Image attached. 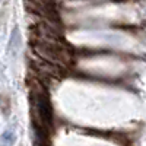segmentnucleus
Wrapping results in <instances>:
<instances>
[{
	"label": "nucleus",
	"mask_w": 146,
	"mask_h": 146,
	"mask_svg": "<svg viewBox=\"0 0 146 146\" xmlns=\"http://www.w3.org/2000/svg\"><path fill=\"white\" fill-rule=\"evenodd\" d=\"M31 117L36 133H45L54 123L53 107L44 85L34 80L31 85Z\"/></svg>",
	"instance_id": "1"
},
{
	"label": "nucleus",
	"mask_w": 146,
	"mask_h": 146,
	"mask_svg": "<svg viewBox=\"0 0 146 146\" xmlns=\"http://www.w3.org/2000/svg\"><path fill=\"white\" fill-rule=\"evenodd\" d=\"M21 47V31L18 27H13V29H12L10 32V36H9V42H7V51L15 56L16 51L19 50Z\"/></svg>",
	"instance_id": "2"
},
{
	"label": "nucleus",
	"mask_w": 146,
	"mask_h": 146,
	"mask_svg": "<svg viewBox=\"0 0 146 146\" xmlns=\"http://www.w3.org/2000/svg\"><path fill=\"white\" fill-rule=\"evenodd\" d=\"M15 140H16V136L12 130L3 131V135L0 136V143H2V146H12L15 143Z\"/></svg>",
	"instance_id": "3"
},
{
	"label": "nucleus",
	"mask_w": 146,
	"mask_h": 146,
	"mask_svg": "<svg viewBox=\"0 0 146 146\" xmlns=\"http://www.w3.org/2000/svg\"><path fill=\"white\" fill-rule=\"evenodd\" d=\"M0 110L3 111L5 115H7L10 113V100H9V96L6 95H0Z\"/></svg>",
	"instance_id": "4"
},
{
	"label": "nucleus",
	"mask_w": 146,
	"mask_h": 146,
	"mask_svg": "<svg viewBox=\"0 0 146 146\" xmlns=\"http://www.w3.org/2000/svg\"><path fill=\"white\" fill-rule=\"evenodd\" d=\"M35 146H45V145H44V143H40V142H36V143H35Z\"/></svg>",
	"instance_id": "5"
}]
</instances>
